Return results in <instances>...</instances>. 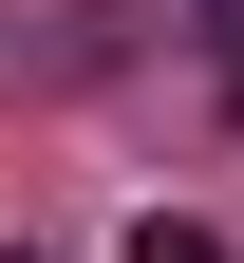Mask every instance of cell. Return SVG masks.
Returning a JSON list of instances; mask_svg holds the SVG:
<instances>
[{
    "instance_id": "cell-1",
    "label": "cell",
    "mask_w": 244,
    "mask_h": 263,
    "mask_svg": "<svg viewBox=\"0 0 244 263\" xmlns=\"http://www.w3.org/2000/svg\"><path fill=\"white\" fill-rule=\"evenodd\" d=\"M188 38H207V94H226V113H244V0H207Z\"/></svg>"
},
{
    "instance_id": "cell-2",
    "label": "cell",
    "mask_w": 244,
    "mask_h": 263,
    "mask_svg": "<svg viewBox=\"0 0 244 263\" xmlns=\"http://www.w3.org/2000/svg\"><path fill=\"white\" fill-rule=\"evenodd\" d=\"M132 263H226V226H188V207H151V226H132Z\"/></svg>"
},
{
    "instance_id": "cell-3",
    "label": "cell",
    "mask_w": 244,
    "mask_h": 263,
    "mask_svg": "<svg viewBox=\"0 0 244 263\" xmlns=\"http://www.w3.org/2000/svg\"><path fill=\"white\" fill-rule=\"evenodd\" d=\"M0 263H38V245H0Z\"/></svg>"
}]
</instances>
